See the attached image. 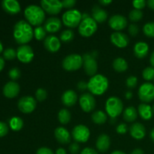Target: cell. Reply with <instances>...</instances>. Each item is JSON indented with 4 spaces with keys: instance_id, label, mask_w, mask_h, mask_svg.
Masks as SVG:
<instances>
[{
    "instance_id": "6da1fadb",
    "label": "cell",
    "mask_w": 154,
    "mask_h": 154,
    "mask_svg": "<svg viewBox=\"0 0 154 154\" xmlns=\"http://www.w3.org/2000/svg\"><path fill=\"white\" fill-rule=\"evenodd\" d=\"M34 36V30L25 20H20L14 27V37L18 44L23 45L29 42Z\"/></svg>"
},
{
    "instance_id": "7a4b0ae2",
    "label": "cell",
    "mask_w": 154,
    "mask_h": 154,
    "mask_svg": "<svg viewBox=\"0 0 154 154\" xmlns=\"http://www.w3.org/2000/svg\"><path fill=\"white\" fill-rule=\"evenodd\" d=\"M24 16L29 24L39 26L45 19V13L42 7L36 5H30L25 8Z\"/></svg>"
},
{
    "instance_id": "3957f363",
    "label": "cell",
    "mask_w": 154,
    "mask_h": 154,
    "mask_svg": "<svg viewBox=\"0 0 154 154\" xmlns=\"http://www.w3.org/2000/svg\"><path fill=\"white\" fill-rule=\"evenodd\" d=\"M87 84H88V90L92 94L101 96L108 90L109 82L106 77L98 74L92 77Z\"/></svg>"
},
{
    "instance_id": "277c9868",
    "label": "cell",
    "mask_w": 154,
    "mask_h": 154,
    "mask_svg": "<svg viewBox=\"0 0 154 154\" xmlns=\"http://www.w3.org/2000/svg\"><path fill=\"white\" fill-rule=\"evenodd\" d=\"M123 105L121 99L117 96H111L108 98L105 103V111L107 114L111 119H116L122 113Z\"/></svg>"
},
{
    "instance_id": "5b68a950",
    "label": "cell",
    "mask_w": 154,
    "mask_h": 154,
    "mask_svg": "<svg viewBox=\"0 0 154 154\" xmlns=\"http://www.w3.org/2000/svg\"><path fill=\"white\" fill-rule=\"evenodd\" d=\"M63 23L66 26L75 28L79 26L82 20V14L77 9H70L63 14Z\"/></svg>"
},
{
    "instance_id": "8992f818",
    "label": "cell",
    "mask_w": 154,
    "mask_h": 154,
    "mask_svg": "<svg viewBox=\"0 0 154 154\" xmlns=\"http://www.w3.org/2000/svg\"><path fill=\"white\" fill-rule=\"evenodd\" d=\"M84 64L83 57L77 54H72L68 55L63 60V68L66 71L72 72L81 69Z\"/></svg>"
},
{
    "instance_id": "52a82bcc",
    "label": "cell",
    "mask_w": 154,
    "mask_h": 154,
    "mask_svg": "<svg viewBox=\"0 0 154 154\" xmlns=\"http://www.w3.org/2000/svg\"><path fill=\"white\" fill-rule=\"evenodd\" d=\"M97 23L93 20V17H89L83 19L78 26V32L83 37L88 38L93 35L97 31Z\"/></svg>"
},
{
    "instance_id": "ba28073f",
    "label": "cell",
    "mask_w": 154,
    "mask_h": 154,
    "mask_svg": "<svg viewBox=\"0 0 154 154\" xmlns=\"http://www.w3.org/2000/svg\"><path fill=\"white\" fill-rule=\"evenodd\" d=\"M84 68L86 74L89 76H94L96 75L98 70V64L96 62L95 55L91 54H85L83 56Z\"/></svg>"
},
{
    "instance_id": "9c48e42d",
    "label": "cell",
    "mask_w": 154,
    "mask_h": 154,
    "mask_svg": "<svg viewBox=\"0 0 154 154\" xmlns=\"http://www.w3.org/2000/svg\"><path fill=\"white\" fill-rule=\"evenodd\" d=\"M72 135L75 141L79 143H85L89 140L90 132L88 127L84 125H77L73 128Z\"/></svg>"
},
{
    "instance_id": "30bf717a",
    "label": "cell",
    "mask_w": 154,
    "mask_h": 154,
    "mask_svg": "<svg viewBox=\"0 0 154 154\" xmlns=\"http://www.w3.org/2000/svg\"><path fill=\"white\" fill-rule=\"evenodd\" d=\"M138 96L141 102H150L154 99V85L151 83H144L138 90Z\"/></svg>"
},
{
    "instance_id": "8fae6325",
    "label": "cell",
    "mask_w": 154,
    "mask_h": 154,
    "mask_svg": "<svg viewBox=\"0 0 154 154\" xmlns=\"http://www.w3.org/2000/svg\"><path fill=\"white\" fill-rule=\"evenodd\" d=\"M17 106L21 112L24 114H29L35 109L36 101L32 96H23L18 101Z\"/></svg>"
},
{
    "instance_id": "7c38bea8",
    "label": "cell",
    "mask_w": 154,
    "mask_h": 154,
    "mask_svg": "<svg viewBox=\"0 0 154 154\" xmlns=\"http://www.w3.org/2000/svg\"><path fill=\"white\" fill-rule=\"evenodd\" d=\"M41 5L43 10L49 14H58L63 9L62 2L58 0H42Z\"/></svg>"
},
{
    "instance_id": "4fadbf2b",
    "label": "cell",
    "mask_w": 154,
    "mask_h": 154,
    "mask_svg": "<svg viewBox=\"0 0 154 154\" xmlns=\"http://www.w3.org/2000/svg\"><path fill=\"white\" fill-rule=\"evenodd\" d=\"M17 57L23 63H29L34 58V52L29 45H23L20 46L17 51Z\"/></svg>"
},
{
    "instance_id": "5bb4252c",
    "label": "cell",
    "mask_w": 154,
    "mask_h": 154,
    "mask_svg": "<svg viewBox=\"0 0 154 154\" xmlns=\"http://www.w3.org/2000/svg\"><path fill=\"white\" fill-rule=\"evenodd\" d=\"M79 104L84 112H90L96 107V99L91 93H84L80 96Z\"/></svg>"
},
{
    "instance_id": "9a60e30c",
    "label": "cell",
    "mask_w": 154,
    "mask_h": 154,
    "mask_svg": "<svg viewBox=\"0 0 154 154\" xmlns=\"http://www.w3.org/2000/svg\"><path fill=\"white\" fill-rule=\"evenodd\" d=\"M110 27L117 32L124 29L127 26V20L124 16L120 14H115L111 17L108 20Z\"/></svg>"
},
{
    "instance_id": "2e32d148",
    "label": "cell",
    "mask_w": 154,
    "mask_h": 154,
    "mask_svg": "<svg viewBox=\"0 0 154 154\" xmlns=\"http://www.w3.org/2000/svg\"><path fill=\"white\" fill-rule=\"evenodd\" d=\"M111 42L119 48H124L129 45V39L126 34L120 32H114L111 35Z\"/></svg>"
},
{
    "instance_id": "e0dca14e",
    "label": "cell",
    "mask_w": 154,
    "mask_h": 154,
    "mask_svg": "<svg viewBox=\"0 0 154 154\" xmlns=\"http://www.w3.org/2000/svg\"><path fill=\"white\" fill-rule=\"evenodd\" d=\"M44 46L49 52L55 53L60 49L61 42L60 38L55 35H48L44 41Z\"/></svg>"
},
{
    "instance_id": "ac0fdd59",
    "label": "cell",
    "mask_w": 154,
    "mask_h": 154,
    "mask_svg": "<svg viewBox=\"0 0 154 154\" xmlns=\"http://www.w3.org/2000/svg\"><path fill=\"white\" fill-rule=\"evenodd\" d=\"M54 135L59 143L62 144H67L71 141V135L69 131L64 127L59 126L54 131Z\"/></svg>"
},
{
    "instance_id": "d6986e66",
    "label": "cell",
    "mask_w": 154,
    "mask_h": 154,
    "mask_svg": "<svg viewBox=\"0 0 154 154\" xmlns=\"http://www.w3.org/2000/svg\"><path fill=\"white\" fill-rule=\"evenodd\" d=\"M2 6L4 11L10 14H16L21 10L20 3L16 0H3Z\"/></svg>"
},
{
    "instance_id": "ffe728a7",
    "label": "cell",
    "mask_w": 154,
    "mask_h": 154,
    "mask_svg": "<svg viewBox=\"0 0 154 154\" xmlns=\"http://www.w3.org/2000/svg\"><path fill=\"white\" fill-rule=\"evenodd\" d=\"M131 136L136 140H141L146 135V129L144 125L140 123H135L129 128Z\"/></svg>"
},
{
    "instance_id": "44dd1931",
    "label": "cell",
    "mask_w": 154,
    "mask_h": 154,
    "mask_svg": "<svg viewBox=\"0 0 154 154\" xmlns=\"http://www.w3.org/2000/svg\"><path fill=\"white\" fill-rule=\"evenodd\" d=\"M44 27H45V30L48 32H58L61 29L62 22L60 20V18L53 17L48 18L45 21Z\"/></svg>"
},
{
    "instance_id": "7402d4cb",
    "label": "cell",
    "mask_w": 154,
    "mask_h": 154,
    "mask_svg": "<svg viewBox=\"0 0 154 154\" xmlns=\"http://www.w3.org/2000/svg\"><path fill=\"white\" fill-rule=\"evenodd\" d=\"M20 92V86L15 81H9L3 88V94L8 98H14Z\"/></svg>"
},
{
    "instance_id": "603a6c76",
    "label": "cell",
    "mask_w": 154,
    "mask_h": 154,
    "mask_svg": "<svg viewBox=\"0 0 154 154\" xmlns=\"http://www.w3.org/2000/svg\"><path fill=\"white\" fill-rule=\"evenodd\" d=\"M62 102L67 107L73 106L78 100V96L74 90H68L62 95Z\"/></svg>"
},
{
    "instance_id": "cb8c5ba5",
    "label": "cell",
    "mask_w": 154,
    "mask_h": 154,
    "mask_svg": "<svg viewBox=\"0 0 154 154\" xmlns=\"http://www.w3.org/2000/svg\"><path fill=\"white\" fill-rule=\"evenodd\" d=\"M96 148L102 153H105L109 149L111 145V140L109 136L106 134H102L98 137L96 140Z\"/></svg>"
},
{
    "instance_id": "d4e9b609",
    "label": "cell",
    "mask_w": 154,
    "mask_h": 154,
    "mask_svg": "<svg viewBox=\"0 0 154 154\" xmlns=\"http://www.w3.org/2000/svg\"><path fill=\"white\" fill-rule=\"evenodd\" d=\"M149 51V46L144 42H137L134 46V54L138 59L144 58Z\"/></svg>"
},
{
    "instance_id": "484cf974",
    "label": "cell",
    "mask_w": 154,
    "mask_h": 154,
    "mask_svg": "<svg viewBox=\"0 0 154 154\" xmlns=\"http://www.w3.org/2000/svg\"><path fill=\"white\" fill-rule=\"evenodd\" d=\"M93 18L96 23H103L108 18V13L105 10L98 5H95L92 10Z\"/></svg>"
},
{
    "instance_id": "4316f807",
    "label": "cell",
    "mask_w": 154,
    "mask_h": 154,
    "mask_svg": "<svg viewBox=\"0 0 154 154\" xmlns=\"http://www.w3.org/2000/svg\"><path fill=\"white\" fill-rule=\"evenodd\" d=\"M138 111L141 118L144 120H149L153 117V110L149 105L146 103L140 104Z\"/></svg>"
},
{
    "instance_id": "83f0119b",
    "label": "cell",
    "mask_w": 154,
    "mask_h": 154,
    "mask_svg": "<svg viewBox=\"0 0 154 154\" xmlns=\"http://www.w3.org/2000/svg\"><path fill=\"white\" fill-rule=\"evenodd\" d=\"M123 119L127 122H133L138 117V112L135 107H127L123 111Z\"/></svg>"
},
{
    "instance_id": "f1b7e54d",
    "label": "cell",
    "mask_w": 154,
    "mask_h": 154,
    "mask_svg": "<svg viewBox=\"0 0 154 154\" xmlns=\"http://www.w3.org/2000/svg\"><path fill=\"white\" fill-rule=\"evenodd\" d=\"M113 68L114 70L117 72H123L127 70L128 69V63L126 60L122 57H118L116 58L113 62Z\"/></svg>"
},
{
    "instance_id": "f546056e",
    "label": "cell",
    "mask_w": 154,
    "mask_h": 154,
    "mask_svg": "<svg viewBox=\"0 0 154 154\" xmlns=\"http://www.w3.org/2000/svg\"><path fill=\"white\" fill-rule=\"evenodd\" d=\"M107 114L102 111H97L92 114V120L96 124H103L107 121Z\"/></svg>"
},
{
    "instance_id": "4dcf8cb0",
    "label": "cell",
    "mask_w": 154,
    "mask_h": 154,
    "mask_svg": "<svg viewBox=\"0 0 154 154\" xmlns=\"http://www.w3.org/2000/svg\"><path fill=\"white\" fill-rule=\"evenodd\" d=\"M9 125L14 131H19L23 126V121L19 117H14L9 120Z\"/></svg>"
},
{
    "instance_id": "1f68e13d",
    "label": "cell",
    "mask_w": 154,
    "mask_h": 154,
    "mask_svg": "<svg viewBox=\"0 0 154 154\" xmlns=\"http://www.w3.org/2000/svg\"><path fill=\"white\" fill-rule=\"evenodd\" d=\"M71 113L67 109H62L58 113V120L62 124H67L71 120Z\"/></svg>"
},
{
    "instance_id": "d6a6232c",
    "label": "cell",
    "mask_w": 154,
    "mask_h": 154,
    "mask_svg": "<svg viewBox=\"0 0 154 154\" xmlns=\"http://www.w3.org/2000/svg\"><path fill=\"white\" fill-rule=\"evenodd\" d=\"M74 37H75V33L72 29H66L63 31L60 34V41L65 43H69V42H72L73 40Z\"/></svg>"
},
{
    "instance_id": "836d02e7",
    "label": "cell",
    "mask_w": 154,
    "mask_h": 154,
    "mask_svg": "<svg viewBox=\"0 0 154 154\" xmlns=\"http://www.w3.org/2000/svg\"><path fill=\"white\" fill-rule=\"evenodd\" d=\"M47 31L45 30V27L39 26L35 27L34 29V37L37 39L38 41H42L46 38Z\"/></svg>"
},
{
    "instance_id": "e575fe53",
    "label": "cell",
    "mask_w": 154,
    "mask_h": 154,
    "mask_svg": "<svg viewBox=\"0 0 154 154\" xmlns=\"http://www.w3.org/2000/svg\"><path fill=\"white\" fill-rule=\"evenodd\" d=\"M144 35L149 38H154V22L147 23L143 27Z\"/></svg>"
},
{
    "instance_id": "d590c367",
    "label": "cell",
    "mask_w": 154,
    "mask_h": 154,
    "mask_svg": "<svg viewBox=\"0 0 154 154\" xmlns=\"http://www.w3.org/2000/svg\"><path fill=\"white\" fill-rule=\"evenodd\" d=\"M143 12L141 10H138V9H133L130 11L129 14V17L130 20L133 21V22H137L142 19L143 17Z\"/></svg>"
},
{
    "instance_id": "8d00e7d4",
    "label": "cell",
    "mask_w": 154,
    "mask_h": 154,
    "mask_svg": "<svg viewBox=\"0 0 154 154\" xmlns=\"http://www.w3.org/2000/svg\"><path fill=\"white\" fill-rule=\"evenodd\" d=\"M142 76L146 81H152L154 79V68L147 67L143 70Z\"/></svg>"
},
{
    "instance_id": "74e56055",
    "label": "cell",
    "mask_w": 154,
    "mask_h": 154,
    "mask_svg": "<svg viewBox=\"0 0 154 154\" xmlns=\"http://www.w3.org/2000/svg\"><path fill=\"white\" fill-rule=\"evenodd\" d=\"M48 93L46 90L44 88H38L35 92V98L39 102H43L44 100L47 99Z\"/></svg>"
},
{
    "instance_id": "f35d334b",
    "label": "cell",
    "mask_w": 154,
    "mask_h": 154,
    "mask_svg": "<svg viewBox=\"0 0 154 154\" xmlns=\"http://www.w3.org/2000/svg\"><path fill=\"white\" fill-rule=\"evenodd\" d=\"M3 56L8 60H12L17 57V52L11 48H8L5 49L3 52Z\"/></svg>"
},
{
    "instance_id": "ab89813d",
    "label": "cell",
    "mask_w": 154,
    "mask_h": 154,
    "mask_svg": "<svg viewBox=\"0 0 154 154\" xmlns=\"http://www.w3.org/2000/svg\"><path fill=\"white\" fill-rule=\"evenodd\" d=\"M20 69H18V68H12L11 69H10V71H9L8 72V75L9 77H10L11 79L14 80V81H16V80H17L18 78L20 77Z\"/></svg>"
},
{
    "instance_id": "60d3db41",
    "label": "cell",
    "mask_w": 154,
    "mask_h": 154,
    "mask_svg": "<svg viewBox=\"0 0 154 154\" xmlns=\"http://www.w3.org/2000/svg\"><path fill=\"white\" fill-rule=\"evenodd\" d=\"M126 86H127L129 88L132 89V88H135V87L137 86V84H138V78H136L135 76H129V78L126 79Z\"/></svg>"
},
{
    "instance_id": "b9f144b4",
    "label": "cell",
    "mask_w": 154,
    "mask_h": 154,
    "mask_svg": "<svg viewBox=\"0 0 154 154\" xmlns=\"http://www.w3.org/2000/svg\"><path fill=\"white\" fill-rule=\"evenodd\" d=\"M128 31H129V35L132 37H135L138 35V33L139 32V28L137 25L135 24H130L129 26V29H128Z\"/></svg>"
},
{
    "instance_id": "7bdbcfd3",
    "label": "cell",
    "mask_w": 154,
    "mask_h": 154,
    "mask_svg": "<svg viewBox=\"0 0 154 154\" xmlns=\"http://www.w3.org/2000/svg\"><path fill=\"white\" fill-rule=\"evenodd\" d=\"M146 4L147 2L144 0H135L132 2V5L134 6L135 9H138V10L144 8L146 6Z\"/></svg>"
},
{
    "instance_id": "ee69618b",
    "label": "cell",
    "mask_w": 154,
    "mask_h": 154,
    "mask_svg": "<svg viewBox=\"0 0 154 154\" xmlns=\"http://www.w3.org/2000/svg\"><path fill=\"white\" fill-rule=\"evenodd\" d=\"M8 132V127L5 123L0 122V138L7 135Z\"/></svg>"
},
{
    "instance_id": "f6af8a7d",
    "label": "cell",
    "mask_w": 154,
    "mask_h": 154,
    "mask_svg": "<svg viewBox=\"0 0 154 154\" xmlns=\"http://www.w3.org/2000/svg\"><path fill=\"white\" fill-rule=\"evenodd\" d=\"M116 131L118 134L123 135V134L126 133V132H127V126H126V123H120L117 126Z\"/></svg>"
},
{
    "instance_id": "bcb514c9",
    "label": "cell",
    "mask_w": 154,
    "mask_h": 154,
    "mask_svg": "<svg viewBox=\"0 0 154 154\" xmlns=\"http://www.w3.org/2000/svg\"><path fill=\"white\" fill-rule=\"evenodd\" d=\"M63 8H72L76 4V1L75 0H64L62 2Z\"/></svg>"
},
{
    "instance_id": "7dc6e473",
    "label": "cell",
    "mask_w": 154,
    "mask_h": 154,
    "mask_svg": "<svg viewBox=\"0 0 154 154\" xmlns=\"http://www.w3.org/2000/svg\"><path fill=\"white\" fill-rule=\"evenodd\" d=\"M69 149V151L72 154H77L79 152L80 147L78 143H72V144H70Z\"/></svg>"
},
{
    "instance_id": "c3c4849f",
    "label": "cell",
    "mask_w": 154,
    "mask_h": 154,
    "mask_svg": "<svg viewBox=\"0 0 154 154\" xmlns=\"http://www.w3.org/2000/svg\"><path fill=\"white\" fill-rule=\"evenodd\" d=\"M36 154H54V152L52 151V150L48 147H40L39 149H38L37 152H36Z\"/></svg>"
},
{
    "instance_id": "681fc988",
    "label": "cell",
    "mask_w": 154,
    "mask_h": 154,
    "mask_svg": "<svg viewBox=\"0 0 154 154\" xmlns=\"http://www.w3.org/2000/svg\"><path fill=\"white\" fill-rule=\"evenodd\" d=\"M77 88L80 90V91H84L86 90H88V84L85 81H80L77 84Z\"/></svg>"
},
{
    "instance_id": "f907efd6",
    "label": "cell",
    "mask_w": 154,
    "mask_h": 154,
    "mask_svg": "<svg viewBox=\"0 0 154 154\" xmlns=\"http://www.w3.org/2000/svg\"><path fill=\"white\" fill-rule=\"evenodd\" d=\"M81 154H98L97 151L91 147H85L84 150H81Z\"/></svg>"
},
{
    "instance_id": "816d5d0a",
    "label": "cell",
    "mask_w": 154,
    "mask_h": 154,
    "mask_svg": "<svg viewBox=\"0 0 154 154\" xmlns=\"http://www.w3.org/2000/svg\"><path fill=\"white\" fill-rule=\"evenodd\" d=\"M111 2H112L111 0H100V1H99V3L103 6L108 5L111 4Z\"/></svg>"
},
{
    "instance_id": "f5cc1de1",
    "label": "cell",
    "mask_w": 154,
    "mask_h": 154,
    "mask_svg": "<svg viewBox=\"0 0 154 154\" xmlns=\"http://www.w3.org/2000/svg\"><path fill=\"white\" fill-rule=\"evenodd\" d=\"M130 154H144L143 150H141V148H136L133 150Z\"/></svg>"
},
{
    "instance_id": "db71d44e",
    "label": "cell",
    "mask_w": 154,
    "mask_h": 154,
    "mask_svg": "<svg viewBox=\"0 0 154 154\" xmlns=\"http://www.w3.org/2000/svg\"><path fill=\"white\" fill-rule=\"evenodd\" d=\"M147 5L150 8L154 10V0H148L147 2Z\"/></svg>"
},
{
    "instance_id": "11a10c76",
    "label": "cell",
    "mask_w": 154,
    "mask_h": 154,
    "mask_svg": "<svg viewBox=\"0 0 154 154\" xmlns=\"http://www.w3.org/2000/svg\"><path fill=\"white\" fill-rule=\"evenodd\" d=\"M56 154H66V151L64 148L60 147L56 150Z\"/></svg>"
},
{
    "instance_id": "9f6ffc18",
    "label": "cell",
    "mask_w": 154,
    "mask_h": 154,
    "mask_svg": "<svg viewBox=\"0 0 154 154\" xmlns=\"http://www.w3.org/2000/svg\"><path fill=\"white\" fill-rule=\"evenodd\" d=\"M4 66H5L4 59H3L2 57H0V72H1V71L3 69V68H4Z\"/></svg>"
},
{
    "instance_id": "6f0895ef",
    "label": "cell",
    "mask_w": 154,
    "mask_h": 154,
    "mask_svg": "<svg viewBox=\"0 0 154 154\" xmlns=\"http://www.w3.org/2000/svg\"><path fill=\"white\" fill-rule=\"evenodd\" d=\"M150 64H151L152 67L154 68V51L153 53H152L151 56H150Z\"/></svg>"
},
{
    "instance_id": "680465c9",
    "label": "cell",
    "mask_w": 154,
    "mask_h": 154,
    "mask_svg": "<svg viewBox=\"0 0 154 154\" xmlns=\"http://www.w3.org/2000/svg\"><path fill=\"white\" fill-rule=\"evenodd\" d=\"M125 96H126V98L127 99H132V92H126V94H125Z\"/></svg>"
},
{
    "instance_id": "91938a15",
    "label": "cell",
    "mask_w": 154,
    "mask_h": 154,
    "mask_svg": "<svg viewBox=\"0 0 154 154\" xmlns=\"http://www.w3.org/2000/svg\"><path fill=\"white\" fill-rule=\"evenodd\" d=\"M111 154H126V153L123 151H120V150H114V151H113Z\"/></svg>"
},
{
    "instance_id": "94428289",
    "label": "cell",
    "mask_w": 154,
    "mask_h": 154,
    "mask_svg": "<svg viewBox=\"0 0 154 154\" xmlns=\"http://www.w3.org/2000/svg\"><path fill=\"white\" fill-rule=\"evenodd\" d=\"M150 138H151L152 141L154 142V128L152 129L151 132H150Z\"/></svg>"
},
{
    "instance_id": "6125c7cd",
    "label": "cell",
    "mask_w": 154,
    "mask_h": 154,
    "mask_svg": "<svg viewBox=\"0 0 154 154\" xmlns=\"http://www.w3.org/2000/svg\"><path fill=\"white\" fill-rule=\"evenodd\" d=\"M2 49H3V45H2V42H0V53L2 51Z\"/></svg>"
},
{
    "instance_id": "be15d7a7",
    "label": "cell",
    "mask_w": 154,
    "mask_h": 154,
    "mask_svg": "<svg viewBox=\"0 0 154 154\" xmlns=\"http://www.w3.org/2000/svg\"><path fill=\"white\" fill-rule=\"evenodd\" d=\"M152 110H153V112H154V105L153 106V108H152Z\"/></svg>"
},
{
    "instance_id": "e7e4bbea",
    "label": "cell",
    "mask_w": 154,
    "mask_h": 154,
    "mask_svg": "<svg viewBox=\"0 0 154 154\" xmlns=\"http://www.w3.org/2000/svg\"><path fill=\"white\" fill-rule=\"evenodd\" d=\"M153 81H154V79H153Z\"/></svg>"
}]
</instances>
